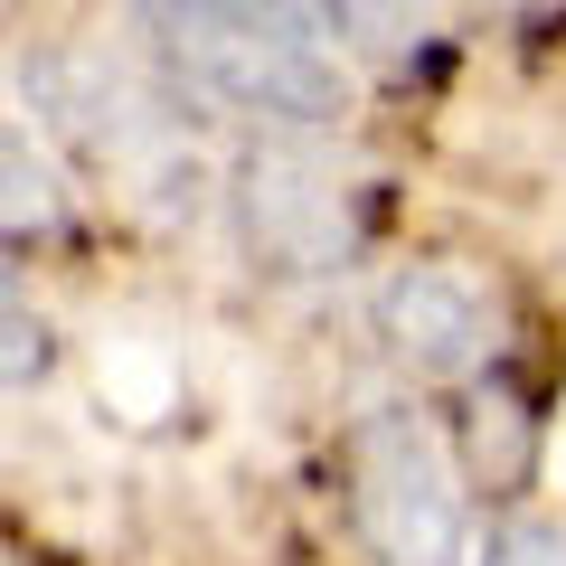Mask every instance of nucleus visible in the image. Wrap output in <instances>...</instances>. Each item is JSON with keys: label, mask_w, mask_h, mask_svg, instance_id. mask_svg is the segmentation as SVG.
I'll list each match as a JSON object with an SVG mask.
<instances>
[{"label": "nucleus", "mask_w": 566, "mask_h": 566, "mask_svg": "<svg viewBox=\"0 0 566 566\" xmlns=\"http://www.w3.org/2000/svg\"><path fill=\"white\" fill-rule=\"evenodd\" d=\"M472 566H566V528H547V520H501V528H482Z\"/></svg>", "instance_id": "7"}, {"label": "nucleus", "mask_w": 566, "mask_h": 566, "mask_svg": "<svg viewBox=\"0 0 566 566\" xmlns=\"http://www.w3.org/2000/svg\"><path fill=\"white\" fill-rule=\"evenodd\" d=\"M303 20L340 57H406V0H303Z\"/></svg>", "instance_id": "5"}, {"label": "nucleus", "mask_w": 566, "mask_h": 566, "mask_svg": "<svg viewBox=\"0 0 566 566\" xmlns=\"http://www.w3.org/2000/svg\"><path fill=\"white\" fill-rule=\"evenodd\" d=\"M349 528L378 566H472V501L444 424L424 406H368L340 444Z\"/></svg>", "instance_id": "2"}, {"label": "nucleus", "mask_w": 566, "mask_h": 566, "mask_svg": "<svg viewBox=\"0 0 566 566\" xmlns=\"http://www.w3.org/2000/svg\"><path fill=\"white\" fill-rule=\"evenodd\" d=\"M0 161H10V245H29V218H57V180H29V123H10V133H0Z\"/></svg>", "instance_id": "6"}, {"label": "nucleus", "mask_w": 566, "mask_h": 566, "mask_svg": "<svg viewBox=\"0 0 566 566\" xmlns=\"http://www.w3.org/2000/svg\"><path fill=\"white\" fill-rule=\"evenodd\" d=\"M227 208H237L255 274L322 283L349 274V255H359V189L322 151V133H255L227 170Z\"/></svg>", "instance_id": "3"}, {"label": "nucleus", "mask_w": 566, "mask_h": 566, "mask_svg": "<svg viewBox=\"0 0 566 566\" xmlns=\"http://www.w3.org/2000/svg\"><path fill=\"white\" fill-rule=\"evenodd\" d=\"M378 322L387 359L406 378H482V359L501 349V303H491V283L453 255H424V264H397L378 283Z\"/></svg>", "instance_id": "4"}, {"label": "nucleus", "mask_w": 566, "mask_h": 566, "mask_svg": "<svg viewBox=\"0 0 566 566\" xmlns=\"http://www.w3.org/2000/svg\"><path fill=\"white\" fill-rule=\"evenodd\" d=\"M29 368H48V331L29 322V293L10 283V387H29Z\"/></svg>", "instance_id": "8"}, {"label": "nucleus", "mask_w": 566, "mask_h": 566, "mask_svg": "<svg viewBox=\"0 0 566 566\" xmlns=\"http://www.w3.org/2000/svg\"><path fill=\"white\" fill-rule=\"evenodd\" d=\"M170 85L264 133H331L349 104V57L303 20V0H218L161 29Z\"/></svg>", "instance_id": "1"}, {"label": "nucleus", "mask_w": 566, "mask_h": 566, "mask_svg": "<svg viewBox=\"0 0 566 566\" xmlns=\"http://www.w3.org/2000/svg\"><path fill=\"white\" fill-rule=\"evenodd\" d=\"M133 10H142L151 29H170V20H189V10H218V0H133Z\"/></svg>", "instance_id": "9"}]
</instances>
